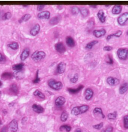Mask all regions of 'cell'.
<instances>
[{
    "label": "cell",
    "instance_id": "9",
    "mask_svg": "<svg viewBox=\"0 0 128 132\" xmlns=\"http://www.w3.org/2000/svg\"><path fill=\"white\" fill-rule=\"evenodd\" d=\"M66 63L64 62H61L57 65V71L59 74H62L65 72L66 71Z\"/></svg>",
    "mask_w": 128,
    "mask_h": 132
},
{
    "label": "cell",
    "instance_id": "16",
    "mask_svg": "<svg viewBox=\"0 0 128 132\" xmlns=\"http://www.w3.org/2000/svg\"><path fill=\"white\" fill-rule=\"evenodd\" d=\"M66 43L68 46L70 47H73L75 45V40L71 36H68L66 38Z\"/></svg>",
    "mask_w": 128,
    "mask_h": 132
},
{
    "label": "cell",
    "instance_id": "10",
    "mask_svg": "<svg viewBox=\"0 0 128 132\" xmlns=\"http://www.w3.org/2000/svg\"><path fill=\"white\" fill-rule=\"evenodd\" d=\"M32 108L34 112L38 114L43 113L44 111V108L42 106L36 104H34L32 105Z\"/></svg>",
    "mask_w": 128,
    "mask_h": 132
},
{
    "label": "cell",
    "instance_id": "5",
    "mask_svg": "<svg viewBox=\"0 0 128 132\" xmlns=\"http://www.w3.org/2000/svg\"><path fill=\"white\" fill-rule=\"evenodd\" d=\"M128 20V13H124L118 17L117 21L119 24L120 25H123Z\"/></svg>",
    "mask_w": 128,
    "mask_h": 132
},
{
    "label": "cell",
    "instance_id": "34",
    "mask_svg": "<svg viewBox=\"0 0 128 132\" xmlns=\"http://www.w3.org/2000/svg\"><path fill=\"white\" fill-rule=\"evenodd\" d=\"M93 113L95 114H100L101 115L103 118H104L105 117V115L103 114V112L101 108H96L94 109L93 110Z\"/></svg>",
    "mask_w": 128,
    "mask_h": 132
},
{
    "label": "cell",
    "instance_id": "22",
    "mask_svg": "<svg viewBox=\"0 0 128 132\" xmlns=\"http://www.w3.org/2000/svg\"><path fill=\"white\" fill-rule=\"evenodd\" d=\"M10 90L14 95H17L18 94V87L16 84H13L11 85L10 86Z\"/></svg>",
    "mask_w": 128,
    "mask_h": 132
},
{
    "label": "cell",
    "instance_id": "30",
    "mask_svg": "<svg viewBox=\"0 0 128 132\" xmlns=\"http://www.w3.org/2000/svg\"><path fill=\"white\" fill-rule=\"evenodd\" d=\"M68 113L66 111H64L62 113L61 116H60V120L63 122H65L66 121L68 118Z\"/></svg>",
    "mask_w": 128,
    "mask_h": 132
},
{
    "label": "cell",
    "instance_id": "24",
    "mask_svg": "<svg viewBox=\"0 0 128 132\" xmlns=\"http://www.w3.org/2000/svg\"><path fill=\"white\" fill-rule=\"evenodd\" d=\"M13 75L10 72H5L2 75L1 78L4 80H8L12 78Z\"/></svg>",
    "mask_w": 128,
    "mask_h": 132
},
{
    "label": "cell",
    "instance_id": "48",
    "mask_svg": "<svg viewBox=\"0 0 128 132\" xmlns=\"http://www.w3.org/2000/svg\"><path fill=\"white\" fill-rule=\"evenodd\" d=\"M5 60V58L4 57L2 54L0 53V62L4 61Z\"/></svg>",
    "mask_w": 128,
    "mask_h": 132
},
{
    "label": "cell",
    "instance_id": "54",
    "mask_svg": "<svg viewBox=\"0 0 128 132\" xmlns=\"http://www.w3.org/2000/svg\"><path fill=\"white\" fill-rule=\"evenodd\" d=\"M127 35L128 36V31H127Z\"/></svg>",
    "mask_w": 128,
    "mask_h": 132
},
{
    "label": "cell",
    "instance_id": "27",
    "mask_svg": "<svg viewBox=\"0 0 128 132\" xmlns=\"http://www.w3.org/2000/svg\"><path fill=\"white\" fill-rule=\"evenodd\" d=\"M60 18L59 16H55L52 18L50 21V23L51 25H55L57 24L59 22Z\"/></svg>",
    "mask_w": 128,
    "mask_h": 132
},
{
    "label": "cell",
    "instance_id": "11",
    "mask_svg": "<svg viewBox=\"0 0 128 132\" xmlns=\"http://www.w3.org/2000/svg\"><path fill=\"white\" fill-rule=\"evenodd\" d=\"M106 34V31L104 29L100 30H95L93 31V35L97 38H99L104 36Z\"/></svg>",
    "mask_w": 128,
    "mask_h": 132
},
{
    "label": "cell",
    "instance_id": "44",
    "mask_svg": "<svg viewBox=\"0 0 128 132\" xmlns=\"http://www.w3.org/2000/svg\"><path fill=\"white\" fill-rule=\"evenodd\" d=\"M112 49V47L111 46H105L103 48V50L105 51H111Z\"/></svg>",
    "mask_w": 128,
    "mask_h": 132
},
{
    "label": "cell",
    "instance_id": "18",
    "mask_svg": "<svg viewBox=\"0 0 128 132\" xmlns=\"http://www.w3.org/2000/svg\"><path fill=\"white\" fill-rule=\"evenodd\" d=\"M122 10V7L119 5H115L113 8L112 12L113 14H118Z\"/></svg>",
    "mask_w": 128,
    "mask_h": 132
},
{
    "label": "cell",
    "instance_id": "37",
    "mask_svg": "<svg viewBox=\"0 0 128 132\" xmlns=\"http://www.w3.org/2000/svg\"><path fill=\"white\" fill-rule=\"evenodd\" d=\"M79 11H80V10L79 8L78 7H76V6L73 7L71 10V12L72 14L74 15L78 14L79 13Z\"/></svg>",
    "mask_w": 128,
    "mask_h": 132
},
{
    "label": "cell",
    "instance_id": "2",
    "mask_svg": "<svg viewBox=\"0 0 128 132\" xmlns=\"http://www.w3.org/2000/svg\"><path fill=\"white\" fill-rule=\"evenodd\" d=\"M48 85L49 87L54 90L59 91L63 88V84L60 81H57L54 79H50L48 81Z\"/></svg>",
    "mask_w": 128,
    "mask_h": 132
},
{
    "label": "cell",
    "instance_id": "52",
    "mask_svg": "<svg viewBox=\"0 0 128 132\" xmlns=\"http://www.w3.org/2000/svg\"><path fill=\"white\" fill-rule=\"evenodd\" d=\"M2 124V122L1 121V119H0V125Z\"/></svg>",
    "mask_w": 128,
    "mask_h": 132
},
{
    "label": "cell",
    "instance_id": "17",
    "mask_svg": "<svg viewBox=\"0 0 128 132\" xmlns=\"http://www.w3.org/2000/svg\"><path fill=\"white\" fill-rule=\"evenodd\" d=\"M84 87L83 85H80L76 89H72V88H68L67 90L69 93L72 94H75L79 92L80 90H82Z\"/></svg>",
    "mask_w": 128,
    "mask_h": 132
},
{
    "label": "cell",
    "instance_id": "29",
    "mask_svg": "<svg viewBox=\"0 0 128 132\" xmlns=\"http://www.w3.org/2000/svg\"><path fill=\"white\" fill-rule=\"evenodd\" d=\"M33 95L35 96H38L39 98L42 99H44L45 98V95L44 93L42 92H40L39 90H36L33 93Z\"/></svg>",
    "mask_w": 128,
    "mask_h": 132
},
{
    "label": "cell",
    "instance_id": "35",
    "mask_svg": "<svg viewBox=\"0 0 128 132\" xmlns=\"http://www.w3.org/2000/svg\"><path fill=\"white\" fill-rule=\"evenodd\" d=\"M80 13L81 14L83 17H87L89 14V11L87 8H82L80 10Z\"/></svg>",
    "mask_w": 128,
    "mask_h": 132
},
{
    "label": "cell",
    "instance_id": "47",
    "mask_svg": "<svg viewBox=\"0 0 128 132\" xmlns=\"http://www.w3.org/2000/svg\"><path fill=\"white\" fill-rule=\"evenodd\" d=\"M8 128L7 126H4L1 129L0 132H7Z\"/></svg>",
    "mask_w": 128,
    "mask_h": 132
},
{
    "label": "cell",
    "instance_id": "20",
    "mask_svg": "<svg viewBox=\"0 0 128 132\" xmlns=\"http://www.w3.org/2000/svg\"><path fill=\"white\" fill-rule=\"evenodd\" d=\"M119 81L112 77H109L107 79V82L110 85H114L118 83Z\"/></svg>",
    "mask_w": 128,
    "mask_h": 132
},
{
    "label": "cell",
    "instance_id": "36",
    "mask_svg": "<svg viewBox=\"0 0 128 132\" xmlns=\"http://www.w3.org/2000/svg\"><path fill=\"white\" fill-rule=\"evenodd\" d=\"M79 76L78 74L77 73H76L74 75V76L73 78H71L70 79V82H72V83H75L78 81V80Z\"/></svg>",
    "mask_w": 128,
    "mask_h": 132
},
{
    "label": "cell",
    "instance_id": "50",
    "mask_svg": "<svg viewBox=\"0 0 128 132\" xmlns=\"http://www.w3.org/2000/svg\"><path fill=\"white\" fill-rule=\"evenodd\" d=\"M91 6V7H92L94 8H96L97 7V5H90Z\"/></svg>",
    "mask_w": 128,
    "mask_h": 132
},
{
    "label": "cell",
    "instance_id": "14",
    "mask_svg": "<svg viewBox=\"0 0 128 132\" xmlns=\"http://www.w3.org/2000/svg\"><path fill=\"white\" fill-rule=\"evenodd\" d=\"M65 102H66V99L63 96H59L57 98L55 101L56 105L58 106L63 105L65 104Z\"/></svg>",
    "mask_w": 128,
    "mask_h": 132
},
{
    "label": "cell",
    "instance_id": "3",
    "mask_svg": "<svg viewBox=\"0 0 128 132\" xmlns=\"http://www.w3.org/2000/svg\"><path fill=\"white\" fill-rule=\"evenodd\" d=\"M46 56V53L43 51H36L33 53L31 58L34 61L38 62L45 58Z\"/></svg>",
    "mask_w": 128,
    "mask_h": 132
},
{
    "label": "cell",
    "instance_id": "15",
    "mask_svg": "<svg viewBox=\"0 0 128 132\" xmlns=\"http://www.w3.org/2000/svg\"><path fill=\"white\" fill-rule=\"evenodd\" d=\"M30 50L29 49H25L21 53L20 55V59L22 61H24L26 60L29 56Z\"/></svg>",
    "mask_w": 128,
    "mask_h": 132
},
{
    "label": "cell",
    "instance_id": "12",
    "mask_svg": "<svg viewBox=\"0 0 128 132\" xmlns=\"http://www.w3.org/2000/svg\"><path fill=\"white\" fill-rule=\"evenodd\" d=\"M50 16V13L48 11H45L39 13L37 15L38 18L40 19H48Z\"/></svg>",
    "mask_w": 128,
    "mask_h": 132
},
{
    "label": "cell",
    "instance_id": "38",
    "mask_svg": "<svg viewBox=\"0 0 128 132\" xmlns=\"http://www.w3.org/2000/svg\"><path fill=\"white\" fill-rule=\"evenodd\" d=\"M12 17V14L10 12H7L5 13L3 16V19L4 20H7L10 19Z\"/></svg>",
    "mask_w": 128,
    "mask_h": 132
},
{
    "label": "cell",
    "instance_id": "6",
    "mask_svg": "<svg viewBox=\"0 0 128 132\" xmlns=\"http://www.w3.org/2000/svg\"><path fill=\"white\" fill-rule=\"evenodd\" d=\"M55 47L56 50L61 54L64 53L66 50V47L62 42H58L56 44Z\"/></svg>",
    "mask_w": 128,
    "mask_h": 132
},
{
    "label": "cell",
    "instance_id": "46",
    "mask_svg": "<svg viewBox=\"0 0 128 132\" xmlns=\"http://www.w3.org/2000/svg\"><path fill=\"white\" fill-rule=\"evenodd\" d=\"M45 6V5H37V10L39 11H40L42 10L44 8Z\"/></svg>",
    "mask_w": 128,
    "mask_h": 132
},
{
    "label": "cell",
    "instance_id": "32",
    "mask_svg": "<svg viewBox=\"0 0 128 132\" xmlns=\"http://www.w3.org/2000/svg\"><path fill=\"white\" fill-rule=\"evenodd\" d=\"M8 47L13 50H17L19 47V44L17 42H13L8 45Z\"/></svg>",
    "mask_w": 128,
    "mask_h": 132
},
{
    "label": "cell",
    "instance_id": "45",
    "mask_svg": "<svg viewBox=\"0 0 128 132\" xmlns=\"http://www.w3.org/2000/svg\"><path fill=\"white\" fill-rule=\"evenodd\" d=\"M108 61L107 62V63L110 64H113V61L110 55H108Z\"/></svg>",
    "mask_w": 128,
    "mask_h": 132
},
{
    "label": "cell",
    "instance_id": "49",
    "mask_svg": "<svg viewBox=\"0 0 128 132\" xmlns=\"http://www.w3.org/2000/svg\"><path fill=\"white\" fill-rule=\"evenodd\" d=\"M76 132H82V131L80 129L78 128L76 130Z\"/></svg>",
    "mask_w": 128,
    "mask_h": 132
},
{
    "label": "cell",
    "instance_id": "23",
    "mask_svg": "<svg viewBox=\"0 0 128 132\" xmlns=\"http://www.w3.org/2000/svg\"><path fill=\"white\" fill-rule=\"evenodd\" d=\"M31 17V15L29 14H26L23 15L19 20V21L20 23H22L23 22H26L29 20Z\"/></svg>",
    "mask_w": 128,
    "mask_h": 132
},
{
    "label": "cell",
    "instance_id": "40",
    "mask_svg": "<svg viewBox=\"0 0 128 132\" xmlns=\"http://www.w3.org/2000/svg\"><path fill=\"white\" fill-rule=\"evenodd\" d=\"M124 126L125 129H128V115L124 117Z\"/></svg>",
    "mask_w": 128,
    "mask_h": 132
},
{
    "label": "cell",
    "instance_id": "13",
    "mask_svg": "<svg viewBox=\"0 0 128 132\" xmlns=\"http://www.w3.org/2000/svg\"><path fill=\"white\" fill-rule=\"evenodd\" d=\"M40 26L39 24H36L35 26L31 29L30 32V34L32 36H36L39 32L40 31Z\"/></svg>",
    "mask_w": 128,
    "mask_h": 132
},
{
    "label": "cell",
    "instance_id": "42",
    "mask_svg": "<svg viewBox=\"0 0 128 132\" xmlns=\"http://www.w3.org/2000/svg\"><path fill=\"white\" fill-rule=\"evenodd\" d=\"M103 126V123H100L97 124V125H95L93 126V127L94 128L97 129H100L101 128H102Z\"/></svg>",
    "mask_w": 128,
    "mask_h": 132
},
{
    "label": "cell",
    "instance_id": "19",
    "mask_svg": "<svg viewBox=\"0 0 128 132\" xmlns=\"http://www.w3.org/2000/svg\"><path fill=\"white\" fill-rule=\"evenodd\" d=\"M97 17L102 23H104L105 21L106 17L105 16V13L103 10L99 11L97 13Z\"/></svg>",
    "mask_w": 128,
    "mask_h": 132
},
{
    "label": "cell",
    "instance_id": "7",
    "mask_svg": "<svg viewBox=\"0 0 128 132\" xmlns=\"http://www.w3.org/2000/svg\"><path fill=\"white\" fill-rule=\"evenodd\" d=\"M9 128L11 132H16L18 129V124L16 119H13L9 123Z\"/></svg>",
    "mask_w": 128,
    "mask_h": 132
},
{
    "label": "cell",
    "instance_id": "33",
    "mask_svg": "<svg viewBox=\"0 0 128 132\" xmlns=\"http://www.w3.org/2000/svg\"><path fill=\"white\" fill-rule=\"evenodd\" d=\"M71 129H72V128L70 126L66 125L61 126L60 128V131H62L63 130H65L67 132L70 131Z\"/></svg>",
    "mask_w": 128,
    "mask_h": 132
},
{
    "label": "cell",
    "instance_id": "4",
    "mask_svg": "<svg viewBox=\"0 0 128 132\" xmlns=\"http://www.w3.org/2000/svg\"><path fill=\"white\" fill-rule=\"evenodd\" d=\"M119 58L121 60H125L128 57V49L127 48H119L117 51Z\"/></svg>",
    "mask_w": 128,
    "mask_h": 132
},
{
    "label": "cell",
    "instance_id": "8",
    "mask_svg": "<svg viewBox=\"0 0 128 132\" xmlns=\"http://www.w3.org/2000/svg\"><path fill=\"white\" fill-rule=\"evenodd\" d=\"M94 95L93 90L90 88H87L85 90V99L87 101H90L92 99Z\"/></svg>",
    "mask_w": 128,
    "mask_h": 132
},
{
    "label": "cell",
    "instance_id": "1",
    "mask_svg": "<svg viewBox=\"0 0 128 132\" xmlns=\"http://www.w3.org/2000/svg\"><path fill=\"white\" fill-rule=\"evenodd\" d=\"M90 107L88 105H83L80 106L73 107L71 110V114L73 115H79L85 113L89 109Z\"/></svg>",
    "mask_w": 128,
    "mask_h": 132
},
{
    "label": "cell",
    "instance_id": "41",
    "mask_svg": "<svg viewBox=\"0 0 128 132\" xmlns=\"http://www.w3.org/2000/svg\"><path fill=\"white\" fill-rule=\"evenodd\" d=\"M40 78H39V70H37L36 72V78L33 81V82L34 84H37V83H39L40 81Z\"/></svg>",
    "mask_w": 128,
    "mask_h": 132
},
{
    "label": "cell",
    "instance_id": "39",
    "mask_svg": "<svg viewBox=\"0 0 128 132\" xmlns=\"http://www.w3.org/2000/svg\"><path fill=\"white\" fill-rule=\"evenodd\" d=\"M117 116V113L114 112L113 113H110L108 116V118L109 120H114L116 118Z\"/></svg>",
    "mask_w": 128,
    "mask_h": 132
},
{
    "label": "cell",
    "instance_id": "51",
    "mask_svg": "<svg viewBox=\"0 0 128 132\" xmlns=\"http://www.w3.org/2000/svg\"><path fill=\"white\" fill-rule=\"evenodd\" d=\"M2 85H3V83L1 81H0V87H2Z\"/></svg>",
    "mask_w": 128,
    "mask_h": 132
},
{
    "label": "cell",
    "instance_id": "21",
    "mask_svg": "<svg viewBox=\"0 0 128 132\" xmlns=\"http://www.w3.org/2000/svg\"><path fill=\"white\" fill-rule=\"evenodd\" d=\"M128 90V83H125L120 86L119 89V92L120 94H122L126 92Z\"/></svg>",
    "mask_w": 128,
    "mask_h": 132
},
{
    "label": "cell",
    "instance_id": "26",
    "mask_svg": "<svg viewBox=\"0 0 128 132\" xmlns=\"http://www.w3.org/2000/svg\"><path fill=\"white\" fill-rule=\"evenodd\" d=\"M122 34V31H118L116 32L114 34H111L109 35L108 37L106 38V39L107 40H109L111 39L112 37H120L121 35Z\"/></svg>",
    "mask_w": 128,
    "mask_h": 132
},
{
    "label": "cell",
    "instance_id": "43",
    "mask_svg": "<svg viewBox=\"0 0 128 132\" xmlns=\"http://www.w3.org/2000/svg\"><path fill=\"white\" fill-rule=\"evenodd\" d=\"M113 128L112 126H109L106 129L103 130L101 132H113Z\"/></svg>",
    "mask_w": 128,
    "mask_h": 132
},
{
    "label": "cell",
    "instance_id": "53",
    "mask_svg": "<svg viewBox=\"0 0 128 132\" xmlns=\"http://www.w3.org/2000/svg\"><path fill=\"white\" fill-rule=\"evenodd\" d=\"M1 91H0V97H1Z\"/></svg>",
    "mask_w": 128,
    "mask_h": 132
},
{
    "label": "cell",
    "instance_id": "28",
    "mask_svg": "<svg viewBox=\"0 0 128 132\" xmlns=\"http://www.w3.org/2000/svg\"><path fill=\"white\" fill-rule=\"evenodd\" d=\"M24 64L23 63H19L14 65L13 66V69L16 71H21L23 68Z\"/></svg>",
    "mask_w": 128,
    "mask_h": 132
},
{
    "label": "cell",
    "instance_id": "31",
    "mask_svg": "<svg viewBox=\"0 0 128 132\" xmlns=\"http://www.w3.org/2000/svg\"><path fill=\"white\" fill-rule=\"evenodd\" d=\"M98 41L97 40L92 41L91 42H89L88 44H87L86 46V48L87 49H90L92 48L93 47L96 45V44L98 43Z\"/></svg>",
    "mask_w": 128,
    "mask_h": 132
},
{
    "label": "cell",
    "instance_id": "25",
    "mask_svg": "<svg viewBox=\"0 0 128 132\" xmlns=\"http://www.w3.org/2000/svg\"><path fill=\"white\" fill-rule=\"evenodd\" d=\"M13 75L17 79H21L24 77V74L22 71H16Z\"/></svg>",
    "mask_w": 128,
    "mask_h": 132
}]
</instances>
